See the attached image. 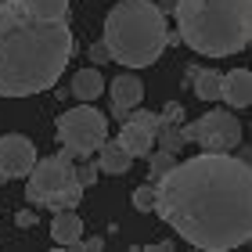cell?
I'll return each instance as SVG.
<instances>
[{"label":"cell","mask_w":252,"mask_h":252,"mask_svg":"<svg viewBox=\"0 0 252 252\" xmlns=\"http://www.w3.org/2000/svg\"><path fill=\"white\" fill-rule=\"evenodd\" d=\"M72 51L68 18H36L18 0H0V97L51 90L72 62Z\"/></svg>","instance_id":"cell-2"},{"label":"cell","mask_w":252,"mask_h":252,"mask_svg":"<svg viewBox=\"0 0 252 252\" xmlns=\"http://www.w3.org/2000/svg\"><path fill=\"white\" fill-rule=\"evenodd\" d=\"M177 238L202 252H231L252 238V169L231 152H202L155 184V209Z\"/></svg>","instance_id":"cell-1"},{"label":"cell","mask_w":252,"mask_h":252,"mask_svg":"<svg viewBox=\"0 0 252 252\" xmlns=\"http://www.w3.org/2000/svg\"><path fill=\"white\" fill-rule=\"evenodd\" d=\"M18 4L36 18H65L68 7H72V0H18Z\"/></svg>","instance_id":"cell-16"},{"label":"cell","mask_w":252,"mask_h":252,"mask_svg":"<svg viewBox=\"0 0 252 252\" xmlns=\"http://www.w3.org/2000/svg\"><path fill=\"white\" fill-rule=\"evenodd\" d=\"M191 87L202 101H216L220 97V72H216V68H194Z\"/></svg>","instance_id":"cell-15"},{"label":"cell","mask_w":252,"mask_h":252,"mask_svg":"<svg viewBox=\"0 0 252 252\" xmlns=\"http://www.w3.org/2000/svg\"><path fill=\"white\" fill-rule=\"evenodd\" d=\"M68 90H72L76 101H97L101 94H105V76H101V68H79V72H72V79H68Z\"/></svg>","instance_id":"cell-14"},{"label":"cell","mask_w":252,"mask_h":252,"mask_svg":"<svg viewBox=\"0 0 252 252\" xmlns=\"http://www.w3.org/2000/svg\"><path fill=\"white\" fill-rule=\"evenodd\" d=\"M144 158H148V169H152V177H162V173H169V169L177 166V155H173V152H166V148H158V152L152 148V152H148Z\"/></svg>","instance_id":"cell-18"},{"label":"cell","mask_w":252,"mask_h":252,"mask_svg":"<svg viewBox=\"0 0 252 252\" xmlns=\"http://www.w3.org/2000/svg\"><path fill=\"white\" fill-rule=\"evenodd\" d=\"M116 141L130 152V158H144V155L155 148V130H148L144 123H137V119L126 116L123 126H119V137H116Z\"/></svg>","instance_id":"cell-11"},{"label":"cell","mask_w":252,"mask_h":252,"mask_svg":"<svg viewBox=\"0 0 252 252\" xmlns=\"http://www.w3.org/2000/svg\"><path fill=\"white\" fill-rule=\"evenodd\" d=\"M133 209L137 213H152L155 209V184H141L133 191Z\"/></svg>","instance_id":"cell-20"},{"label":"cell","mask_w":252,"mask_h":252,"mask_svg":"<svg viewBox=\"0 0 252 252\" xmlns=\"http://www.w3.org/2000/svg\"><path fill=\"white\" fill-rule=\"evenodd\" d=\"M220 101H227L231 108H249L252 105V76H249V68L220 72Z\"/></svg>","instance_id":"cell-10"},{"label":"cell","mask_w":252,"mask_h":252,"mask_svg":"<svg viewBox=\"0 0 252 252\" xmlns=\"http://www.w3.org/2000/svg\"><path fill=\"white\" fill-rule=\"evenodd\" d=\"M158 119H162V126H180L184 123V108H180L177 101H169V105L158 112Z\"/></svg>","instance_id":"cell-21"},{"label":"cell","mask_w":252,"mask_h":252,"mask_svg":"<svg viewBox=\"0 0 252 252\" xmlns=\"http://www.w3.org/2000/svg\"><path fill=\"white\" fill-rule=\"evenodd\" d=\"M97 177H101V169H97V162H94V155L90 158H79V166H76V180L83 188H90V184H97Z\"/></svg>","instance_id":"cell-19"},{"label":"cell","mask_w":252,"mask_h":252,"mask_svg":"<svg viewBox=\"0 0 252 252\" xmlns=\"http://www.w3.org/2000/svg\"><path fill=\"white\" fill-rule=\"evenodd\" d=\"M180 40L202 58H231L252 43V0H177Z\"/></svg>","instance_id":"cell-3"},{"label":"cell","mask_w":252,"mask_h":252,"mask_svg":"<svg viewBox=\"0 0 252 252\" xmlns=\"http://www.w3.org/2000/svg\"><path fill=\"white\" fill-rule=\"evenodd\" d=\"M15 223H18V227H36V213H32V209H22V213L15 216Z\"/></svg>","instance_id":"cell-23"},{"label":"cell","mask_w":252,"mask_h":252,"mask_svg":"<svg viewBox=\"0 0 252 252\" xmlns=\"http://www.w3.org/2000/svg\"><path fill=\"white\" fill-rule=\"evenodd\" d=\"M105 137H108V116H101L90 101H79L72 112L58 116L62 152H68L72 158H90L101 148Z\"/></svg>","instance_id":"cell-6"},{"label":"cell","mask_w":252,"mask_h":252,"mask_svg":"<svg viewBox=\"0 0 252 252\" xmlns=\"http://www.w3.org/2000/svg\"><path fill=\"white\" fill-rule=\"evenodd\" d=\"M51 238H54V245H62V249H76V242L83 238V220H79V213L76 209H58L54 213Z\"/></svg>","instance_id":"cell-12"},{"label":"cell","mask_w":252,"mask_h":252,"mask_svg":"<svg viewBox=\"0 0 252 252\" xmlns=\"http://www.w3.org/2000/svg\"><path fill=\"white\" fill-rule=\"evenodd\" d=\"M155 144L177 155V152H180V148H184L188 141H184V133H180V126H158V130H155Z\"/></svg>","instance_id":"cell-17"},{"label":"cell","mask_w":252,"mask_h":252,"mask_svg":"<svg viewBox=\"0 0 252 252\" xmlns=\"http://www.w3.org/2000/svg\"><path fill=\"white\" fill-rule=\"evenodd\" d=\"M90 62H101V65L108 62V51H105V43H94V47H90Z\"/></svg>","instance_id":"cell-24"},{"label":"cell","mask_w":252,"mask_h":252,"mask_svg":"<svg viewBox=\"0 0 252 252\" xmlns=\"http://www.w3.org/2000/svg\"><path fill=\"white\" fill-rule=\"evenodd\" d=\"M94 155H97V158H94L97 169H101V173H108V177H123L126 169H130V162H133L130 152H126L119 141H108V137L101 141V148H97Z\"/></svg>","instance_id":"cell-13"},{"label":"cell","mask_w":252,"mask_h":252,"mask_svg":"<svg viewBox=\"0 0 252 252\" xmlns=\"http://www.w3.org/2000/svg\"><path fill=\"white\" fill-rule=\"evenodd\" d=\"M101 43L108 51V62L123 68H148L169 47L166 15L152 0H119L105 15Z\"/></svg>","instance_id":"cell-4"},{"label":"cell","mask_w":252,"mask_h":252,"mask_svg":"<svg viewBox=\"0 0 252 252\" xmlns=\"http://www.w3.org/2000/svg\"><path fill=\"white\" fill-rule=\"evenodd\" d=\"M76 249H87V252H97V249H105V238H79Z\"/></svg>","instance_id":"cell-22"},{"label":"cell","mask_w":252,"mask_h":252,"mask_svg":"<svg viewBox=\"0 0 252 252\" xmlns=\"http://www.w3.org/2000/svg\"><path fill=\"white\" fill-rule=\"evenodd\" d=\"M108 101H112V116L116 119H126V112L137 108L144 101V83H141V76H133V68L130 72H123L116 76L108 83Z\"/></svg>","instance_id":"cell-9"},{"label":"cell","mask_w":252,"mask_h":252,"mask_svg":"<svg viewBox=\"0 0 252 252\" xmlns=\"http://www.w3.org/2000/svg\"><path fill=\"white\" fill-rule=\"evenodd\" d=\"M173 4H177V0H158V11L166 15V11H173Z\"/></svg>","instance_id":"cell-25"},{"label":"cell","mask_w":252,"mask_h":252,"mask_svg":"<svg viewBox=\"0 0 252 252\" xmlns=\"http://www.w3.org/2000/svg\"><path fill=\"white\" fill-rule=\"evenodd\" d=\"M180 133H184V141L198 144L202 152H231L242 144V119L231 108H213L191 123H180Z\"/></svg>","instance_id":"cell-7"},{"label":"cell","mask_w":252,"mask_h":252,"mask_svg":"<svg viewBox=\"0 0 252 252\" xmlns=\"http://www.w3.org/2000/svg\"><path fill=\"white\" fill-rule=\"evenodd\" d=\"M36 162V144L26 133H4L0 137V184L26 177Z\"/></svg>","instance_id":"cell-8"},{"label":"cell","mask_w":252,"mask_h":252,"mask_svg":"<svg viewBox=\"0 0 252 252\" xmlns=\"http://www.w3.org/2000/svg\"><path fill=\"white\" fill-rule=\"evenodd\" d=\"M79 198H83V184L76 180V162L68 152L36 158L26 173V202L36 209H47V213L76 209Z\"/></svg>","instance_id":"cell-5"}]
</instances>
